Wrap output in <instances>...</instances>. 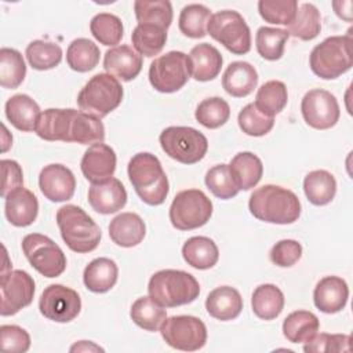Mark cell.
I'll return each instance as SVG.
<instances>
[{"mask_svg": "<svg viewBox=\"0 0 353 353\" xmlns=\"http://www.w3.org/2000/svg\"><path fill=\"white\" fill-rule=\"evenodd\" d=\"M248 208L256 219L277 225L294 223L302 210L298 196L279 185H263L255 189L250 196Z\"/></svg>", "mask_w": 353, "mask_h": 353, "instance_id": "1", "label": "cell"}, {"mask_svg": "<svg viewBox=\"0 0 353 353\" xmlns=\"http://www.w3.org/2000/svg\"><path fill=\"white\" fill-rule=\"evenodd\" d=\"M128 178L139 196L149 205H160L168 194V179L160 160L148 152L137 153L128 161Z\"/></svg>", "mask_w": 353, "mask_h": 353, "instance_id": "2", "label": "cell"}, {"mask_svg": "<svg viewBox=\"0 0 353 353\" xmlns=\"http://www.w3.org/2000/svg\"><path fill=\"white\" fill-rule=\"evenodd\" d=\"M57 225L65 244L79 254L94 251L102 237L94 219L74 204H66L57 211Z\"/></svg>", "mask_w": 353, "mask_h": 353, "instance_id": "3", "label": "cell"}, {"mask_svg": "<svg viewBox=\"0 0 353 353\" xmlns=\"http://www.w3.org/2000/svg\"><path fill=\"white\" fill-rule=\"evenodd\" d=\"M148 292L161 306L175 307L193 302L200 294V285L188 272L164 269L150 277Z\"/></svg>", "mask_w": 353, "mask_h": 353, "instance_id": "4", "label": "cell"}, {"mask_svg": "<svg viewBox=\"0 0 353 353\" xmlns=\"http://www.w3.org/2000/svg\"><path fill=\"white\" fill-rule=\"evenodd\" d=\"M312 72L324 80L336 79L350 70L352 57V30L345 36H331L317 44L309 58Z\"/></svg>", "mask_w": 353, "mask_h": 353, "instance_id": "5", "label": "cell"}, {"mask_svg": "<svg viewBox=\"0 0 353 353\" xmlns=\"http://www.w3.org/2000/svg\"><path fill=\"white\" fill-rule=\"evenodd\" d=\"M123 94V87L114 76L98 73L80 90L77 105L81 112L102 119L121 103Z\"/></svg>", "mask_w": 353, "mask_h": 353, "instance_id": "6", "label": "cell"}, {"mask_svg": "<svg viewBox=\"0 0 353 353\" xmlns=\"http://www.w3.org/2000/svg\"><path fill=\"white\" fill-rule=\"evenodd\" d=\"M159 141L165 154L182 164L199 163L208 150L205 135L193 127H167L161 131Z\"/></svg>", "mask_w": 353, "mask_h": 353, "instance_id": "7", "label": "cell"}, {"mask_svg": "<svg viewBox=\"0 0 353 353\" xmlns=\"http://www.w3.org/2000/svg\"><path fill=\"white\" fill-rule=\"evenodd\" d=\"M207 33L232 54L243 55L251 50V32L243 15L223 10L211 15Z\"/></svg>", "mask_w": 353, "mask_h": 353, "instance_id": "8", "label": "cell"}, {"mask_svg": "<svg viewBox=\"0 0 353 353\" xmlns=\"http://www.w3.org/2000/svg\"><path fill=\"white\" fill-rule=\"evenodd\" d=\"M212 215V203L200 189L176 193L170 207L171 225L178 230H193L204 226Z\"/></svg>", "mask_w": 353, "mask_h": 353, "instance_id": "9", "label": "cell"}, {"mask_svg": "<svg viewBox=\"0 0 353 353\" xmlns=\"http://www.w3.org/2000/svg\"><path fill=\"white\" fill-rule=\"evenodd\" d=\"M22 251L29 263L44 277H58L66 269L63 251L55 241L44 234H26L22 240Z\"/></svg>", "mask_w": 353, "mask_h": 353, "instance_id": "10", "label": "cell"}, {"mask_svg": "<svg viewBox=\"0 0 353 353\" xmlns=\"http://www.w3.org/2000/svg\"><path fill=\"white\" fill-rule=\"evenodd\" d=\"M189 77V58L182 51H170L157 57L149 66V81L159 92H175L188 83Z\"/></svg>", "mask_w": 353, "mask_h": 353, "instance_id": "11", "label": "cell"}, {"mask_svg": "<svg viewBox=\"0 0 353 353\" xmlns=\"http://www.w3.org/2000/svg\"><path fill=\"white\" fill-rule=\"evenodd\" d=\"M160 334L165 343L183 352L201 349L207 342L205 324L194 316H171L160 327Z\"/></svg>", "mask_w": 353, "mask_h": 353, "instance_id": "12", "label": "cell"}, {"mask_svg": "<svg viewBox=\"0 0 353 353\" xmlns=\"http://www.w3.org/2000/svg\"><path fill=\"white\" fill-rule=\"evenodd\" d=\"M34 295V281L32 276L21 269L1 272L0 281V314L12 316L29 306Z\"/></svg>", "mask_w": 353, "mask_h": 353, "instance_id": "13", "label": "cell"}, {"mask_svg": "<svg viewBox=\"0 0 353 353\" xmlns=\"http://www.w3.org/2000/svg\"><path fill=\"white\" fill-rule=\"evenodd\" d=\"M40 313L55 323H69L74 320L81 310L79 294L62 284L48 285L39 299Z\"/></svg>", "mask_w": 353, "mask_h": 353, "instance_id": "14", "label": "cell"}, {"mask_svg": "<svg viewBox=\"0 0 353 353\" xmlns=\"http://www.w3.org/2000/svg\"><path fill=\"white\" fill-rule=\"evenodd\" d=\"M301 112L306 124L316 130H328L334 127L341 116L339 103L335 95L321 88L310 90L303 95Z\"/></svg>", "mask_w": 353, "mask_h": 353, "instance_id": "15", "label": "cell"}, {"mask_svg": "<svg viewBox=\"0 0 353 353\" xmlns=\"http://www.w3.org/2000/svg\"><path fill=\"white\" fill-rule=\"evenodd\" d=\"M39 188L50 201H68L74 194L76 178L66 165L48 164L40 171Z\"/></svg>", "mask_w": 353, "mask_h": 353, "instance_id": "16", "label": "cell"}, {"mask_svg": "<svg viewBox=\"0 0 353 353\" xmlns=\"http://www.w3.org/2000/svg\"><path fill=\"white\" fill-rule=\"evenodd\" d=\"M80 168L85 179L91 183L103 182L112 178L116 171V153L103 142L94 143L84 152Z\"/></svg>", "mask_w": 353, "mask_h": 353, "instance_id": "17", "label": "cell"}, {"mask_svg": "<svg viewBox=\"0 0 353 353\" xmlns=\"http://www.w3.org/2000/svg\"><path fill=\"white\" fill-rule=\"evenodd\" d=\"M88 203L94 211L108 215L120 211L127 203V192L117 178L91 183L88 189Z\"/></svg>", "mask_w": 353, "mask_h": 353, "instance_id": "18", "label": "cell"}, {"mask_svg": "<svg viewBox=\"0 0 353 353\" xmlns=\"http://www.w3.org/2000/svg\"><path fill=\"white\" fill-rule=\"evenodd\" d=\"M349 298L346 281L338 276H325L314 287L313 301L319 310L327 314L341 312Z\"/></svg>", "mask_w": 353, "mask_h": 353, "instance_id": "19", "label": "cell"}, {"mask_svg": "<svg viewBox=\"0 0 353 353\" xmlns=\"http://www.w3.org/2000/svg\"><path fill=\"white\" fill-rule=\"evenodd\" d=\"M103 68L116 79L131 81L142 69V55L130 46H116L105 52Z\"/></svg>", "mask_w": 353, "mask_h": 353, "instance_id": "20", "label": "cell"}, {"mask_svg": "<svg viewBox=\"0 0 353 353\" xmlns=\"http://www.w3.org/2000/svg\"><path fill=\"white\" fill-rule=\"evenodd\" d=\"M4 199L6 218L11 225L17 228H25L36 221L39 212V201L29 189L22 186L8 193Z\"/></svg>", "mask_w": 353, "mask_h": 353, "instance_id": "21", "label": "cell"}, {"mask_svg": "<svg viewBox=\"0 0 353 353\" xmlns=\"http://www.w3.org/2000/svg\"><path fill=\"white\" fill-rule=\"evenodd\" d=\"M145 234V222L135 212H121L109 223V236L119 247H135L143 240Z\"/></svg>", "mask_w": 353, "mask_h": 353, "instance_id": "22", "label": "cell"}, {"mask_svg": "<svg viewBox=\"0 0 353 353\" xmlns=\"http://www.w3.org/2000/svg\"><path fill=\"white\" fill-rule=\"evenodd\" d=\"M190 74L197 81H210L214 80L222 68V55L221 52L208 43H201L194 46L189 55Z\"/></svg>", "mask_w": 353, "mask_h": 353, "instance_id": "23", "label": "cell"}, {"mask_svg": "<svg viewBox=\"0 0 353 353\" xmlns=\"http://www.w3.org/2000/svg\"><path fill=\"white\" fill-rule=\"evenodd\" d=\"M205 309L211 317L221 321H229L241 313L243 298L236 288L222 285L208 294L205 299Z\"/></svg>", "mask_w": 353, "mask_h": 353, "instance_id": "24", "label": "cell"}, {"mask_svg": "<svg viewBox=\"0 0 353 353\" xmlns=\"http://www.w3.org/2000/svg\"><path fill=\"white\" fill-rule=\"evenodd\" d=\"M256 69L251 63L244 61L232 62L222 76L223 90L234 98H243L250 95L256 87Z\"/></svg>", "mask_w": 353, "mask_h": 353, "instance_id": "25", "label": "cell"}, {"mask_svg": "<svg viewBox=\"0 0 353 353\" xmlns=\"http://www.w3.org/2000/svg\"><path fill=\"white\" fill-rule=\"evenodd\" d=\"M74 109H47L37 121L36 134L44 141H70V125Z\"/></svg>", "mask_w": 353, "mask_h": 353, "instance_id": "26", "label": "cell"}, {"mask_svg": "<svg viewBox=\"0 0 353 353\" xmlns=\"http://www.w3.org/2000/svg\"><path fill=\"white\" fill-rule=\"evenodd\" d=\"M40 114L39 105L26 94L12 95L6 102V116L17 130L34 131Z\"/></svg>", "mask_w": 353, "mask_h": 353, "instance_id": "27", "label": "cell"}, {"mask_svg": "<svg viewBox=\"0 0 353 353\" xmlns=\"http://www.w3.org/2000/svg\"><path fill=\"white\" fill-rule=\"evenodd\" d=\"M119 277V268L110 258H95L84 269L83 281L87 290L103 294L114 287Z\"/></svg>", "mask_w": 353, "mask_h": 353, "instance_id": "28", "label": "cell"}, {"mask_svg": "<svg viewBox=\"0 0 353 353\" xmlns=\"http://www.w3.org/2000/svg\"><path fill=\"white\" fill-rule=\"evenodd\" d=\"M229 170L239 190H250L256 186L263 174L261 159L251 152L237 153L230 160Z\"/></svg>", "mask_w": 353, "mask_h": 353, "instance_id": "29", "label": "cell"}, {"mask_svg": "<svg viewBox=\"0 0 353 353\" xmlns=\"http://www.w3.org/2000/svg\"><path fill=\"white\" fill-rule=\"evenodd\" d=\"M182 256L192 268L205 270L216 265L219 259V250L210 237L194 236L185 241L182 247Z\"/></svg>", "mask_w": 353, "mask_h": 353, "instance_id": "30", "label": "cell"}, {"mask_svg": "<svg viewBox=\"0 0 353 353\" xmlns=\"http://www.w3.org/2000/svg\"><path fill=\"white\" fill-rule=\"evenodd\" d=\"M251 306L256 317L262 320H273L283 312L284 295L274 284H261L252 292Z\"/></svg>", "mask_w": 353, "mask_h": 353, "instance_id": "31", "label": "cell"}, {"mask_svg": "<svg viewBox=\"0 0 353 353\" xmlns=\"http://www.w3.org/2000/svg\"><path fill=\"white\" fill-rule=\"evenodd\" d=\"M320 323L309 310H295L283 321V334L291 343H305L319 331Z\"/></svg>", "mask_w": 353, "mask_h": 353, "instance_id": "32", "label": "cell"}, {"mask_svg": "<svg viewBox=\"0 0 353 353\" xmlns=\"http://www.w3.org/2000/svg\"><path fill=\"white\" fill-rule=\"evenodd\" d=\"M103 139L105 127L101 119L74 109L70 125V142H77L80 145H94L102 143Z\"/></svg>", "mask_w": 353, "mask_h": 353, "instance_id": "33", "label": "cell"}, {"mask_svg": "<svg viewBox=\"0 0 353 353\" xmlns=\"http://www.w3.org/2000/svg\"><path fill=\"white\" fill-rule=\"evenodd\" d=\"M303 192L312 204L325 205L335 197L336 181L328 171L314 170L305 176Z\"/></svg>", "mask_w": 353, "mask_h": 353, "instance_id": "34", "label": "cell"}, {"mask_svg": "<svg viewBox=\"0 0 353 353\" xmlns=\"http://www.w3.org/2000/svg\"><path fill=\"white\" fill-rule=\"evenodd\" d=\"M321 30V17L317 7L312 3H303L296 10L294 21L288 25V34L307 41L319 36Z\"/></svg>", "mask_w": 353, "mask_h": 353, "instance_id": "35", "label": "cell"}, {"mask_svg": "<svg viewBox=\"0 0 353 353\" xmlns=\"http://www.w3.org/2000/svg\"><path fill=\"white\" fill-rule=\"evenodd\" d=\"M131 41L139 55L150 58L163 50L167 41V30L150 23H138L132 30Z\"/></svg>", "mask_w": 353, "mask_h": 353, "instance_id": "36", "label": "cell"}, {"mask_svg": "<svg viewBox=\"0 0 353 353\" xmlns=\"http://www.w3.org/2000/svg\"><path fill=\"white\" fill-rule=\"evenodd\" d=\"M130 317L138 327L146 331H157L167 319V313L164 306L152 296H141L132 303Z\"/></svg>", "mask_w": 353, "mask_h": 353, "instance_id": "37", "label": "cell"}, {"mask_svg": "<svg viewBox=\"0 0 353 353\" xmlns=\"http://www.w3.org/2000/svg\"><path fill=\"white\" fill-rule=\"evenodd\" d=\"M99 47L84 37L73 40L66 51V62L70 69L76 72L92 70L99 62Z\"/></svg>", "mask_w": 353, "mask_h": 353, "instance_id": "38", "label": "cell"}, {"mask_svg": "<svg viewBox=\"0 0 353 353\" xmlns=\"http://www.w3.org/2000/svg\"><path fill=\"white\" fill-rule=\"evenodd\" d=\"M134 11L138 23H150L168 30L172 22V6L167 0H137Z\"/></svg>", "mask_w": 353, "mask_h": 353, "instance_id": "39", "label": "cell"}, {"mask_svg": "<svg viewBox=\"0 0 353 353\" xmlns=\"http://www.w3.org/2000/svg\"><path fill=\"white\" fill-rule=\"evenodd\" d=\"M287 101L288 92L285 84L279 80H269L258 88L254 103L261 112L274 117L285 108Z\"/></svg>", "mask_w": 353, "mask_h": 353, "instance_id": "40", "label": "cell"}, {"mask_svg": "<svg viewBox=\"0 0 353 353\" xmlns=\"http://www.w3.org/2000/svg\"><path fill=\"white\" fill-rule=\"evenodd\" d=\"M26 76V65L22 54L14 48L0 50V84L4 88H17Z\"/></svg>", "mask_w": 353, "mask_h": 353, "instance_id": "41", "label": "cell"}, {"mask_svg": "<svg viewBox=\"0 0 353 353\" xmlns=\"http://www.w3.org/2000/svg\"><path fill=\"white\" fill-rule=\"evenodd\" d=\"M211 10L203 4H188L179 14V30L190 39H201L207 34Z\"/></svg>", "mask_w": 353, "mask_h": 353, "instance_id": "42", "label": "cell"}, {"mask_svg": "<svg viewBox=\"0 0 353 353\" xmlns=\"http://www.w3.org/2000/svg\"><path fill=\"white\" fill-rule=\"evenodd\" d=\"M288 37L287 29L261 26L255 34L256 51L266 61H277L283 57Z\"/></svg>", "mask_w": 353, "mask_h": 353, "instance_id": "43", "label": "cell"}, {"mask_svg": "<svg viewBox=\"0 0 353 353\" xmlns=\"http://www.w3.org/2000/svg\"><path fill=\"white\" fill-rule=\"evenodd\" d=\"M25 55L29 65L36 70H48L62 61V48L57 43L33 40L28 44Z\"/></svg>", "mask_w": 353, "mask_h": 353, "instance_id": "44", "label": "cell"}, {"mask_svg": "<svg viewBox=\"0 0 353 353\" xmlns=\"http://www.w3.org/2000/svg\"><path fill=\"white\" fill-rule=\"evenodd\" d=\"M194 117L205 128L215 130L229 120L230 108L229 103L221 97L205 98L197 105Z\"/></svg>", "mask_w": 353, "mask_h": 353, "instance_id": "45", "label": "cell"}, {"mask_svg": "<svg viewBox=\"0 0 353 353\" xmlns=\"http://www.w3.org/2000/svg\"><path fill=\"white\" fill-rule=\"evenodd\" d=\"M91 34L103 46H116L123 39V22L117 15L109 12L97 14L90 22Z\"/></svg>", "mask_w": 353, "mask_h": 353, "instance_id": "46", "label": "cell"}, {"mask_svg": "<svg viewBox=\"0 0 353 353\" xmlns=\"http://www.w3.org/2000/svg\"><path fill=\"white\" fill-rule=\"evenodd\" d=\"M237 121L241 131L250 137L266 135L274 125V117L261 112L254 102L240 110Z\"/></svg>", "mask_w": 353, "mask_h": 353, "instance_id": "47", "label": "cell"}, {"mask_svg": "<svg viewBox=\"0 0 353 353\" xmlns=\"http://www.w3.org/2000/svg\"><path fill=\"white\" fill-rule=\"evenodd\" d=\"M204 181L210 192L218 199L228 200L239 193V188L232 178L229 164H216L211 167L207 171Z\"/></svg>", "mask_w": 353, "mask_h": 353, "instance_id": "48", "label": "cell"}, {"mask_svg": "<svg viewBox=\"0 0 353 353\" xmlns=\"http://www.w3.org/2000/svg\"><path fill=\"white\" fill-rule=\"evenodd\" d=\"M296 0H259V15L269 23L290 25L296 14Z\"/></svg>", "mask_w": 353, "mask_h": 353, "instance_id": "49", "label": "cell"}, {"mask_svg": "<svg viewBox=\"0 0 353 353\" xmlns=\"http://www.w3.org/2000/svg\"><path fill=\"white\" fill-rule=\"evenodd\" d=\"M303 350L306 353L349 352L350 336L346 334H316L313 338L305 342Z\"/></svg>", "mask_w": 353, "mask_h": 353, "instance_id": "50", "label": "cell"}, {"mask_svg": "<svg viewBox=\"0 0 353 353\" xmlns=\"http://www.w3.org/2000/svg\"><path fill=\"white\" fill-rule=\"evenodd\" d=\"M270 261L280 268L295 265L302 256V245L296 240L284 239L277 241L270 250Z\"/></svg>", "mask_w": 353, "mask_h": 353, "instance_id": "51", "label": "cell"}, {"mask_svg": "<svg viewBox=\"0 0 353 353\" xmlns=\"http://www.w3.org/2000/svg\"><path fill=\"white\" fill-rule=\"evenodd\" d=\"M0 342L1 349L4 352H14V353H23L28 352L30 347V336L19 325H1L0 327Z\"/></svg>", "mask_w": 353, "mask_h": 353, "instance_id": "52", "label": "cell"}, {"mask_svg": "<svg viewBox=\"0 0 353 353\" xmlns=\"http://www.w3.org/2000/svg\"><path fill=\"white\" fill-rule=\"evenodd\" d=\"M1 171H3V189L1 197H6L15 189L22 188L23 175L22 168L15 160H1Z\"/></svg>", "mask_w": 353, "mask_h": 353, "instance_id": "53", "label": "cell"}, {"mask_svg": "<svg viewBox=\"0 0 353 353\" xmlns=\"http://www.w3.org/2000/svg\"><path fill=\"white\" fill-rule=\"evenodd\" d=\"M332 7L336 15L347 22L352 21V1H332Z\"/></svg>", "mask_w": 353, "mask_h": 353, "instance_id": "54", "label": "cell"}, {"mask_svg": "<svg viewBox=\"0 0 353 353\" xmlns=\"http://www.w3.org/2000/svg\"><path fill=\"white\" fill-rule=\"evenodd\" d=\"M70 352H103V349L91 341H80L70 347Z\"/></svg>", "mask_w": 353, "mask_h": 353, "instance_id": "55", "label": "cell"}]
</instances>
